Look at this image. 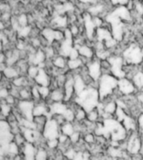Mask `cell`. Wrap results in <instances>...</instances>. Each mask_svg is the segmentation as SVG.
<instances>
[{
  "instance_id": "11",
  "label": "cell",
  "mask_w": 143,
  "mask_h": 160,
  "mask_svg": "<svg viewBox=\"0 0 143 160\" xmlns=\"http://www.w3.org/2000/svg\"><path fill=\"white\" fill-rule=\"evenodd\" d=\"M53 76L51 74L47 71L44 67H40L36 78L34 79L35 84L38 86H44V87H50L52 82Z\"/></svg>"
},
{
  "instance_id": "21",
  "label": "cell",
  "mask_w": 143,
  "mask_h": 160,
  "mask_svg": "<svg viewBox=\"0 0 143 160\" xmlns=\"http://www.w3.org/2000/svg\"><path fill=\"white\" fill-rule=\"evenodd\" d=\"M69 104V103H68ZM63 117L65 118V122H74L76 121V113H75V108H73V106L71 104H69V107L66 109L64 114H63Z\"/></svg>"
},
{
  "instance_id": "31",
  "label": "cell",
  "mask_w": 143,
  "mask_h": 160,
  "mask_svg": "<svg viewBox=\"0 0 143 160\" xmlns=\"http://www.w3.org/2000/svg\"><path fill=\"white\" fill-rule=\"evenodd\" d=\"M130 2V0H110V3L111 6L116 7L118 5H127V3Z\"/></svg>"
},
{
  "instance_id": "28",
  "label": "cell",
  "mask_w": 143,
  "mask_h": 160,
  "mask_svg": "<svg viewBox=\"0 0 143 160\" xmlns=\"http://www.w3.org/2000/svg\"><path fill=\"white\" fill-rule=\"evenodd\" d=\"M73 160H91V155L88 151L83 150V151H78L77 154Z\"/></svg>"
},
{
  "instance_id": "26",
  "label": "cell",
  "mask_w": 143,
  "mask_h": 160,
  "mask_svg": "<svg viewBox=\"0 0 143 160\" xmlns=\"http://www.w3.org/2000/svg\"><path fill=\"white\" fill-rule=\"evenodd\" d=\"M39 90L40 96L43 101H47L50 97V92H51V88L50 87H44V86H39Z\"/></svg>"
},
{
  "instance_id": "18",
  "label": "cell",
  "mask_w": 143,
  "mask_h": 160,
  "mask_svg": "<svg viewBox=\"0 0 143 160\" xmlns=\"http://www.w3.org/2000/svg\"><path fill=\"white\" fill-rule=\"evenodd\" d=\"M131 81L135 85V87H136L138 92H143V71L138 69L131 77Z\"/></svg>"
},
{
  "instance_id": "22",
  "label": "cell",
  "mask_w": 143,
  "mask_h": 160,
  "mask_svg": "<svg viewBox=\"0 0 143 160\" xmlns=\"http://www.w3.org/2000/svg\"><path fill=\"white\" fill-rule=\"evenodd\" d=\"M82 139H83L85 144L88 145V146H91V145L95 144L96 142V136L94 132H85L82 135Z\"/></svg>"
},
{
  "instance_id": "4",
  "label": "cell",
  "mask_w": 143,
  "mask_h": 160,
  "mask_svg": "<svg viewBox=\"0 0 143 160\" xmlns=\"http://www.w3.org/2000/svg\"><path fill=\"white\" fill-rule=\"evenodd\" d=\"M126 150L130 155L140 153L141 149L143 145V139L139 133L136 131L128 134L127 138L126 139Z\"/></svg>"
},
{
  "instance_id": "2",
  "label": "cell",
  "mask_w": 143,
  "mask_h": 160,
  "mask_svg": "<svg viewBox=\"0 0 143 160\" xmlns=\"http://www.w3.org/2000/svg\"><path fill=\"white\" fill-rule=\"evenodd\" d=\"M121 56L126 64L140 66L143 61V47L139 44H131L122 50Z\"/></svg>"
},
{
  "instance_id": "9",
  "label": "cell",
  "mask_w": 143,
  "mask_h": 160,
  "mask_svg": "<svg viewBox=\"0 0 143 160\" xmlns=\"http://www.w3.org/2000/svg\"><path fill=\"white\" fill-rule=\"evenodd\" d=\"M111 11L114 13L115 15H116L125 24L130 23L133 19L132 11L129 9L127 6L118 5L116 7H114Z\"/></svg>"
},
{
  "instance_id": "24",
  "label": "cell",
  "mask_w": 143,
  "mask_h": 160,
  "mask_svg": "<svg viewBox=\"0 0 143 160\" xmlns=\"http://www.w3.org/2000/svg\"><path fill=\"white\" fill-rule=\"evenodd\" d=\"M49 152L47 151L46 147H38L35 153V160H48Z\"/></svg>"
},
{
  "instance_id": "6",
  "label": "cell",
  "mask_w": 143,
  "mask_h": 160,
  "mask_svg": "<svg viewBox=\"0 0 143 160\" xmlns=\"http://www.w3.org/2000/svg\"><path fill=\"white\" fill-rule=\"evenodd\" d=\"M138 92L136 87L131 79L127 77L118 79L117 84V94L120 97H130L134 96Z\"/></svg>"
},
{
  "instance_id": "3",
  "label": "cell",
  "mask_w": 143,
  "mask_h": 160,
  "mask_svg": "<svg viewBox=\"0 0 143 160\" xmlns=\"http://www.w3.org/2000/svg\"><path fill=\"white\" fill-rule=\"evenodd\" d=\"M107 60L111 64V74L116 76L117 79L126 77V62L121 55L112 54Z\"/></svg>"
},
{
  "instance_id": "10",
  "label": "cell",
  "mask_w": 143,
  "mask_h": 160,
  "mask_svg": "<svg viewBox=\"0 0 143 160\" xmlns=\"http://www.w3.org/2000/svg\"><path fill=\"white\" fill-rule=\"evenodd\" d=\"M77 49H78L80 57L83 60L86 65L91 60L96 57L95 56V49H94L92 44L87 42L86 44L81 45V46H79Z\"/></svg>"
},
{
  "instance_id": "12",
  "label": "cell",
  "mask_w": 143,
  "mask_h": 160,
  "mask_svg": "<svg viewBox=\"0 0 143 160\" xmlns=\"http://www.w3.org/2000/svg\"><path fill=\"white\" fill-rule=\"evenodd\" d=\"M113 36L111 34V31L110 29V26L106 23V25L98 28L96 29V39L95 40L97 41H101V42H106L107 40L112 39Z\"/></svg>"
},
{
  "instance_id": "7",
  "label": "cell",
  "mask_w": 143,
  "mask_h": 160,
  "mask_svg": "<svg viewBox=\"0 0 143 160\" xmlns=\"http://www.w3.org/2000/svg\"><path fill=\"white\" fill-rule=\"evenodd\" d=\"M60 132V125L55 121L53 118H49V120L45 124L44 128V130L42 132L43 136L46 140L50 139H58Z\"/></svg>"
},
{
  "instance_id": "1",
  "label": "cell",
  "mask_w": 143,
  "mask_h": 160,
  "mask_svg": "<svg viewBox=\"0 0 143 160\" xmlns=\"http://www.w3.org/2000/svg\"><path fill=\"white\" fill-rule=\"evenodd\" d=\"M117 84L118 79L111 73H105L100 78L97 83L100 100L105 101L109 98H117Z\"/></svg>"
},
{
  "instance_id": "25",
  "label": "cell",
  "mask_w": 143,
  "mask_h": 160,
  "mask_svg": "<svg viewBox=\"0 0 143 160\" xmlns=\"http://www.w3.org/2000/svg\"><path fill=\"white\" fill-rule=\"evenodd\" d=\"M39 68H40L39 66H35V65H29V69L27 71L26 76L30 79H32V80H34L36 78L38 73H39Z\"/></svg>"
},
{
  "instance_id": "33",
  "label": "cell",
  "mask_w": 143,
  "mask_h": 160,
  "mask_svg": "<svg viewBox=\"0 0 143 160\" xmlns=\"http://www.w3.org/2000/svg\"><path fill=\"white\" fill-rule=\"evenodd\" d=\"M141 36L143 37V30H142V31H141Z\"/></svg>"
},
{
  "instance_id": "5",
  "label": "cell",
  "mask_w": 143,
  "mask_h": 160,
  "mask_svg": "<svg viewBox=\"0 0 143 160\" xmlns=\"http://www.w3.org/2000/svg\"><path fill=\"white\" fill-rule=\"evenodd\" d=\"M82 18H83L82 26H83L84 29V34H85L87 41L92 44L96 39V33L97 29V28L94 24L93 16H91L86 11V12L82 13Z\"/></svg>"
},
{
  "instance_id": "15",
  "label": "cell",
  "mask_w": 143,
  "mask_h": 160,
  "mask_svg": "<svg viewBox=\"0 0 143 160\" xmlns=\"http://www.w3.org/2000/svg\"><path fill=\"white\" fill-rule=\"evenodd\" d=\"M51 64L54 68L57 69L59 71H68V58L61 55H56L51 60Z\"/></svg>"
},
{
  "instance_id": "23",
  "label": "cell",
  "mask_w": 143,
  "mask_h": 160,
  "mask_svg": "<svg viewBox=\"0 0 143 160\" xmlns=\"http://www.w3.org/2000/svg\"><path fill=\"white\" fill-rule=\"evenodd\" d=\"M19 100H23V101L32 100L31 87H25L19 88Z\"/></svg>"
},
{
  "instance_id": "19",
  "label": "cell",
  "mask_w": 143,
  "mask_h": 160,
  "mask_svg": "<svg viewBox=\"0 0 143 160\" xmlns=\"http://www.w3.org/2000/svg\"><path fill=\"white\" fill-rule=\"evenodd\" d=\"M60 132L61 133L65 134L70 138V136H71L76 132L75 123L71 122H65L60 126Z\"/></svg>"
},
{
  "instance_id": "14",
  "label": "cell",
  "mask_w": 143,
  "mask_h": 160,
  "mask_svg": "<svg viewBox=\"0 0 143 160\" xmlns=\"http://www.w3.org/2000/svg\"><path fill=\"white\" fill-rule=\"evenodd\" d=\"M74 87H75V92L76 95L81 94V92H84L85 90L89 87L88 84L86 83L83 76L78 72H74Z\"/></svg>"
},
{
  "instance_id": "17",
  "label": "cell",
  "mask_w": 143,
  "mask_h": 160,
  "mask_svg": "<svg viewBox=\"0 0 143 160\" xmlns=\"http://www.w3.org/2000/svg\"><path fill=\"white\" fill-rule=\"evenodd\" d=\"M84 66H86V64L81 57L77 59H68V71L78 72Z\"/></svg>"
},
{
  "instance_id": "8",
  "label": "cell",
  "mask_w": 143,
  "mask_h": 160,
  "mask_svg": "<svg viewBox=\"0 0 143 160\" xmlns=\"http://www.w3.org/2000/svg\"><path fill=\"white\" fill-rule=\"evenodd\" d=\"M86 67L90 77L93 80L94 82H98L100 78L103 75L101 61L95 57L86 64Z\"/></svg>"
},
{
  "instance_id": "27",
  "label": "cell",
  "mask_w": 143,
  "mask_h": 160,
  "mask_svg": "<svg viewBox=\"0 0 143 160\" xmlns=\"http://www.w3.org/2000/svg\"><path fill=\"white\" fill-rule=\"evenodd\" d=\"M82 135L83 134L81 133V132H75L71 136H70V141L71 142V144L73 146H76V145L78 144L79 142L82 140Z\"/></svg>"
},
{
  "instance_id": "20",
  "label": "cell",
  "mask_w": 143,
  "mask_h": 160,
  "mask_svg": "<svg viewBox=\"0 0 143 160\" xmlns=\"http://www.w3.org/2000/svg\"><path fill=\"white\" fill-rule=\"evenodd\" d=\"M86 120H88V121L91 122H95V123H97V122H101V113L98 111V109L95 108V109H92V110L87 112Z\"/></svg>"
},
{
  "instance_id": "16",
  "label": "cell",
  "mask_w": 143,
  "mask_h": 160,
  "mask_svg": "<svg viewBox=\"0 0 143 160\" xmlns=\"http://www.w3.org/2000/svg\"><path fill=\"white\" fill-rule=\"evenodd\" d=\"M46 102L48 104L65 102V92H64L63 87H57V88H54L51 90L50 97Z\"/></svg>"
},
{
  "instance_id": "32",
  "label": "cell",
  "mask_w": 143,
  "mask_h": 160,
  "mask_svg": "<svg viewBox=\"0 0 143 160\" xmlns=\"http://www.w3.org/2000/svg\"><path fill=\"white\" fill-rule=\"evenodd\" d=\"M69 0H57V2L59 3H67Z\"/></svg>"
},
{
  "instance_id": "30",
  "label": "cell",
  "mask_w": 143,
  "mask_h": 160,
  "mask_svg": "<svg viewBox=\"0 0 143 160\" xmlns=\"http://www.w3.org/2000/svg\"><path fill=\"white\" fill-rule=\"evenodd\" d=\"M137 125H138V132L141 134V136L143 137V112L138 116Z\"/></svg>"
},
{
  "instance_id": "13",
  "label": "cell",
  "mask_w": 143,
  "mask_h": 160,
  "mask_svg": "<svg viewBox=\"0 0 143 160\" xmlns=\"http://www.w3.org/2000/svg\"><path fill=\"white\" fill-rule=\"evenodd\" d=\"M87 12L91 16H106V6L104 3L96 2V3L91 4L87 7Z\"/></svg>"
},
{
  "instance_id": "29",
  "label": "cell",
  "mask_w": 143,
  "mask_h": 160,
  "mask_svg": "<svg viewBox=\"0 0 143 160\" xmlns=\"http://www.w3.org/2000/svg\"><path fill=\"white\" fill-rule=\"evenodd\" d=\"M59 144L60 143L58 139H50V140H46L45 147L50 150H55L59 148Z\"/></svg>"
}]
</instances>
